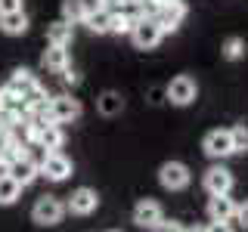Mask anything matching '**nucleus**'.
<instances>
[{
  "instance_id": "0eeeda50",
  "label": "nucleus",
  "mask_w": 248,
  "mask_h": 232,
  "mask_svg": "<svg viewBox=\"0 0 248 232\" xmlns=\"http://www.w3.org/2000/svg\"><path fill=\"white\" fill-rule=\"evenodd\" d=\"M46 112H50L53 124H72V121L81 118L84 105H81V99L68 96V93H59V96H50V102H46Z\"/></svg>"
},
{
  "instance_id": "7ed1b4c3",
  "label": "nucleus",
  "mask_w": 248,
  "mask_h": 232,
  "mask_svg": "<svg viewBox=\"0 0 248 232\" xmlns=\"http://www.w3.org/2000/svg\"><path fill=\"white\" fill-rule=\"evenodd\" d=\"M158 183H161V189H168V192H183V189H189V183H192V170H189V164H183V161H165V164L158 167Z\"/></svg>"
},
{
  "instance_id": "393cba45",
  "label": "nucleus",
  "mask_w": 248,
  "mask_h": 232,
  "mask_svg": "<svg viewBox=\"0 0 248 232\" xmlns=\"http://www.w3.org/2000/svg\"><path fill=\"white\" fill-rule=\"evenodd\" d=\"M220 56L227 59V62H239V59L245 56V41H242V37H236V34L227 37L223 46H220Z\"/></svg>"
},
{
  "instance_id": "5701e85b",
  "label": "nucleus",
  "mask_w": 248,
  "mask_h": 232,
  "mask_svg": "<svg viewBox=\"0 0 248 232\" xmlns=\"http://www.w3.org/2000/svg\"><path fill=\"white\" fill-rule=\"evenodd\" d=\"M6 84H10V87L22 96V93H25L28 87H34V84H37V77H34V72H31V68H16Z\"/></svg>"
},
{
  "instance_id": "7c9ffc66",
  "label": "nucleus",
  "mask_w": 248,
  "mask_h": 232,
  "mask_svg": "<svg viewBox=\"0 0 248 232\" xmlns=\"http://www.w3.org/2000/svg\"><path fill=\"white\" fill-rule=\"evenodd\" d=\"M205 232H236V229H232V223H217V220H211L205 226Z\"/></svg>"
},
{
  "instance_id": "f3484780",
  "label": "nucleus",
  "mask_w": 248,
  "mask_h": 232,
  "mask_svg": "<svg viewBox=\"0 0 248 232\" xmlns=\"http://www.w3.org/2000/svg\"><path fill=\"white\" fill-rule=\"evenodd\" d=\"M75 41V25H68V22H50L46 25V44L53 46H72Z\"/></svg>"
},
{
  "instance_id": "72a5a7b5",
  "label": "nucleus",
  "mask_w": 248,
  "mask_h": 232,
  "mask_svg": "<svg viewBox=\"0 0 248 232\" xmlns=\"http://www.w3.org/2000/svg\"><path fill=\"white\" fill-rule=\"evenodd\" d=\"M112 232H115V229H112Z\"/></svg>"
},
{
  "instance_id": "ddd939ff",
  "label": "nucleus",
  "mask_w": 248,
  "mask_h": 232,
  "mask_svg": "<svg viewBox=\"0 0 248 232\" xmlns=\"http://www.w3.org/2000/svg\"><path fill=\"white\" fill-rule=\"evenodd\" d=\"M41 65L46 68V72H53V74H62L68 65H72V53H68V46H46L44 50V56H41Z\"/></svg>"
},
{
  "instance_id": "20e7f679",
  "label": "nucleus",
  "mask_w": 248,
  "mask_h": 232,
  "mask_svg": "<svg viewBox=\"0 0 248 232\" xmlns=\"http://www.w3.org/2000/svg\"><path fill=\"white\" fill-rule=\"evenodd\" d=\"M130 41H134L137 50H155V46L165 41V31L158 28L155 15H140L134 31H130Z\"/></svg>"
},
{
  "instance_id": "4468645a",
  "label": "nucleus",
  "mask_w": 248,
  "mask_h": 232,
  "mask_svg": "<svg viewBox=\"0 0 248 232\" xmlns=\"http://www.w3.org/2000/svg\"><path fill=\"white\" fill-rule=\"evenodd\" d=\"M232 217H236V201L230 195H211L208 198V220L232 223Z\"/></svg>"
},
{
  "instance_id": "9b49d317",
  "label": "nucleus",
  "mask_w": 248,
  "mask_h": 232,
  "mask_svg": "<svg viewBox=\"0 0 248 232\" xmlns=\"http://www.w3.org/2000/svg\"><path fill=\"white\" fill-rule=\"evenodd\" d=\"M186 13H189V10H186L183 0H174V3H165L158 13H155V22H158V28L165 31V34H174V31L183 25Z\"/></svg>"
},
{
  "instance_id": "dca6fc26",
  "label": "nucleus",
  "mask_w": 248,
  "mask_h": 232,
  "mask_svg": "<svg viewBox=\"0 0 248 232\" xmlns=\"http://www.w3.org/2000/svg\"><path fill=\"white\" fill-rule=\"evenodd\" d=\"M44 152H62V145H65V130L59 127V124H46V127L37 133V143Z\"/></svg>"
},
{
  "instance_id": "f8f14e48",
  "label": "nucleus",
  "mask_w": 248,
  "mask_h": 232,
  "mask_svg": "<svg viewBox=\"0 0 248 232\" xmlns=\"http://www.w3.org/2000/svg\"><path fill=\"white\" fill-rule=\"evenodd\" d=\"M6 174H10L13 180L19 183L22 189H25V186H31V183L37 180V176H41V170H37V161H34V158L22 155V158H16L13 164H10V170H6Z\"/></svg>"
},
{
  "instance_id": "a211bd4d",
  "label": "nucleus",
  "mask_w": 248,
  "mask_h": 232,
  "mask_svg": "<svg viewBox=\"0 0 248 232\" xmlns=\"http://www.w3.org/2000/svg\"><path fill=\"white\" fill-rule=\"evenodd\" d=\"M0 31H3V34H10V37L25 34V31H28V15H25V10H16V13L0 15Z\"/></svg>"
},
{
  "instance_id": "473e14b6",
  "label": "nucleus",
  "mask_w": 248,
  "mask_h": 232,
  "mask_svg": "<svg viewBox=\"0 0 248 232\" xmlns=\"http://www.w3.org/2000/svg\"><path fill=\"white\" fill-rule=\"evenodd\" d=\"M165 3H174V0H161V6H165Z\"/></svg>"
},
{
  "instance_id": "a878e982",
  "label": "nucleus",
  "mask_w": 248,
  "mask_h": 232,
  "mask_svg": "<svg viewBox=\"0 0 248 232\" xmlns=\"http://www.w3.org/2000/svg\"><path fill=\"white\" fill-rule=\"evenodd\" d=\"M230 136H232V152L245 155L248 152V127L245 124H236V127H230Z\"/></svg>"
},
{
  "instance_id": "39448f33",
  "label": "nucleus",
  "mask_w": 248,
  "mask_h": 232,
  "mask_svg": "<svg viewBox=\"0 0 248 232\" xmlns=\"http://www.w3.org/2000/svg\"><path fill=\"white\" fill-rule=\"evenodd\" d=\"M202 186H205L208 195H230L232 186H236V176H232V170L223 161H217V164H211L202 174Z\"/></svg>"
},
{
  "instance_id": "6e6552de",
  "label": "nucleus",
  "mask_w": 248,
  "mask_h": 232,
  "mask_svg": "<svg viewBox=\"0 0 248 232\" xmlns=\"http://www.w3.org/2000/svg\"><path fill=\"white\" fill-rule=\"evenodd\" d=\"M37 170H41V176H46L50 183H65L68 176H72L75 164H72V158H68V155H62V152H44Z\"/></svg>"
},
{
  "instance_id": "412c9836",
  "label": "nucleus",
  "mask_w": 248,
  "mask_h": 232,
  "mask_svg": "<svg viewBox=\"0 0 248 232\" xmlns=\"http://www.w3.org/2000/svg\"><path fill=\"white\" fill-rule=\"evenodd\" d=\"M96 108H99V115H106V118H115V115H121V112H124V99H121V93L106 90L103 96L96 99Z\"/></svg>"
},
{
  "instance_id": "423d86ee",
  "label": "nucleus",
  "mask_w": 248,
  "mask_h": 232,
  "mask_svg": "<svg viewBox=\"0 0 248 232\" xmlns=\"http://www.w3.org/2000/svg\"><path fill=\"white\" fill-rule=\"evenodd\" d=\"M202 152L208 155L211 161H227L232 152V136H230V127H214L208 130L205 139H202Z\"/></svg>"
},
{
  "instance_id": "b1692460",
  "label": "nucleus",
  "mask_w": 248,
  "mask_h": 232,
  "mask_svg": "<svg viewBox=\"0 0 248 232\" xmlns=\"http://www.w3.org/2000/svg\"><path fill=\"white\" fill-rule=\"evenodd\" d=\"M0 112H16V115H25L19 93H16V90L10 87V84H3V87H0Z\"/></svg>"
},
{
  "instance_id": "4be33fe9",
  "label": "nucleus",
  "mask_w": 248,
  "mask_h": 232,
  "mask_svg": "<svg viewBox=\"0 0 248 232\" xmlns=\"http://www.w3.org/2000/svg\"><path fill=\"white\" fill-rule=\"evenodd\" d=\"M140 19L137 10H121V13H112V34H130Z\"/></svg>"
},
{
  "instance_id": "f03ea898",
  "label": "nucleus",
  "mask_w": 248,
  "mask_h": 232,
  "mask_svg": "<svg viewBox=\"0 0 248 232\" xmlns=\"http://www.w3.org/2000/svg\"><path fill=\"white\" fill-rule=\"evenodd\" d=\"M165 96H168V102L177 105V108L192 105V102L199 99V84H196V77H192V74H177L174 81L165 87Z\"/></svg>"
},
{
  "instance_id": "2f4dec72",
  "label": "nucleus",
  "mask_w": 248,
  "mask_h": 232,
  "mask_svg": "<svg viewBox=\"0 0 248 232\" xmlns=\"http://www.w3.org/2000/svg\"><path fill=\"white\" fill-rule=\"evenodd\" d=\"M186 232H205V226H189Z\"/></svg>"
},
{
  "instance_id": "bb28decb",
  "label": "nucleus",
  "mask_w": 248,
  "mask_h": 232,
  "mask_svg": "<svg viewBox=\"0 0 248 232\" xmlns=\"http://www.w3.org/2000/svg\"><path fill=\"white\" fill-rule=\"evenodd\" d=\"M232 223H239V229H248V198L242 204H236V217H232Z\"/></svg>"
},
{
  "instance_id": "aec40b11",
  "label": "nucleus",
  "mask_w": 248,
  "mask_h": 232,
  "mask_svg": "<svg viewBox=\"0 0 248 232\" xmlns=\"http://www.w3.org/2000/svg\"><path fill=\"white\" fill-rule=\"evenodd\" d=\"M19 195H22V186L13 180L6 170H0V207H10V204H16L19 201Z\"/></svg>"
},
{
  "instance_id": "6ab92c4d",
  "label": "nucleus",
  "mask_w": 248,
  "mask_h": 232,
  "mask_svg": "<svg viewBox=\"0 0 248 232\" xmlns=\"http://www.w3.org/2000/svg\"><path fill=\"white\" fill-rule=\"evenodd\" d=\"M87 13H90L87 0H62V22H68V25H84Z\"/></svg>"
},
{
  "instance_id": "9d476101",
  "label": "nucleus",
  "mask_w": 248,
  "mask_h": 232,
  "mask_svg": "<svg viewBox=\"0 0 248 232\" xmlns=\"http://www.w3.org/2000/svg\"><path fill=\"white\" fill-rule=\"evenodd\" d=\"M161 220H165V207H161V201L140 198L137 204H134V223H137L140 229H155Z\"/></svg>"
},
{
  "instance_id": "2eb2a0df",
  "label": "nucleus",
  "mask_w": 248,
  "mask_h": 232,
  "mask_svg": "<svg viewBox=\"0 0 248 232\" xmlns=\"http://www.w3.org/2000/svg\"><path fill=\"white\" fill-rule=\"evenodd\" d=\"M84 25H87L90 34H112V10H106L103 3L90 6L87 19H84Z\"/></svg>"
},
{
  "instance_id": "1a4fd4ad",
  "label": "nucleus",
  "mask_w": 248,
  "mask_h": 232,
  "mask_svg": "<svg viewBox=\"0 0 248 232\" xmlns=\"http://www.w3.org/2000/svg\"><path fill=\"white\" fill-rule=\"evenodd\" d=\"M96 207H99V195H96V189H90V186L75 189L72 195H68V201H65V214H75V217H90Z\"/></svg>"
},
{
  "instance_id": "c756f323",
  "label": "nucleus",
  "mask_w": 248,
  "mask_h": 232,
  "mask_svg": "<svg viewBox=\"0 0 248 232\" xmlns=\"http://www.w3.org/2000/svg\"><path fill=\"white\" fill-rule=\"evenodd\" d=\"M16 10H22V0H0V15L16 13Z\"/></svg>"
},
{
  "instance_id": "f257e3e1",
  "label": "nucleus",
  "mask_w": 248,
  "mask_h": 232,
  "mask_svg": "<svg viewBox=\"0 0 248 232\" xmlns=\"http://www.w3.org/2000/svg\"><path fill=\"white\" fill-rule=\"evenodd\" d=\"M62 217H65V201L59 195H41L31 207V220L37 226H59Z\"/></svg>"
},
{
  "instance_id": "cd10ccee",
  "label": "nucleus",
  "mask_w": 248,
  "mask_h": 232,
  "mask_svg": "<svg viewBox=\"0 0 248 232\" xmlns=\"http://www.w3.org/2000/svg\"><path fill=\"white\" fill-rule=\"evenodd\" d=\"M152 232H186V226H183L180 220H161Z\"/></svg>"
},
{
  "instance_id": "c85d7f7f",
  "label": "nucleus",
  "mask_w": 248,
  "mask_h": 232,
  "mask_svg": "<svg viewBox=\"0 0 248 232\" xmlns=\"http://www.w3.org/2000/svg\"><path fill=\"white\" fill-rule=\"evenodd\" d=\"M59 77H62V84H65V87H78V84H81V74H78L72 65H68V68H65V72H62Z\"/></svg>"
}]
</instances>
